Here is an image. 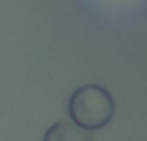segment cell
<instances>
[{
  "mask_svg": "<svg viewBox=\"0 0 147 141\" xmlns=\"http://www.w3.org/2000/svg\"><path fill=\"white\" fill-rule=\"evenodd\" d=\"M67 110L73 124L82 130H99L114 117V98L104 87L88 84L71 95Z\"/></svg>",
  "mask_w": 147,
  "mask_h": 141,
  "instance_id": "cell-1",
  "label": "cell"
},
{
  "mask_svg": "<svg viewBox=\"0 0 147 141\" xmlns=\"http://www.w3.org/2000/svg\"><path fill=\"white\" fill-rule=\"evenodd\" d=\"M43 141H91V138L86 130L78 128L76 124L60 121L47 130Z\"/></svg>",
  "mask_w": 147,
  "mask_h": 141,
  "instance_id": "cell-2",
  "label": "cell"
}]
</instances>
